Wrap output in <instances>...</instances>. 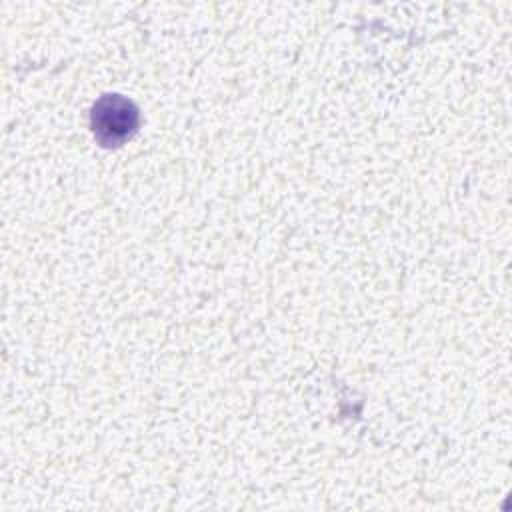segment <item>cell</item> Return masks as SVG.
<instances>
[{
  "mask_svg": "<svg viewBox=\"0 0 512 512\" xmlns=\"http://www.w3.org/2000/svg\"><path fill=\"white\" fill-rule=\"evenodd\" d=\"M140 116L136 104L122 94L100 96L90 112V126L94 138L102 146L124 144L138 128Z\"/></svg>",
  "mask_w": 512,
  "mask_h": 512,
  "instance_id": "1",
  "label": "cell"
}]
</instances>
